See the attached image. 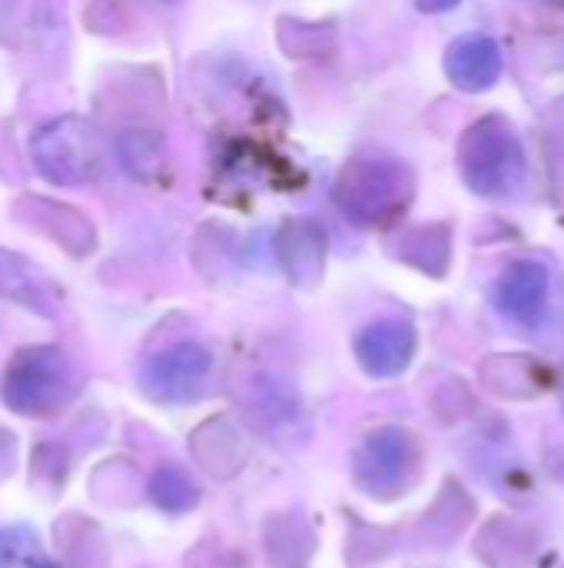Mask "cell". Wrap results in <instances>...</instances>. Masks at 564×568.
<instances>
[{
	"mask_svg": "<svg viewBox=\"0 0 564 568\" xmlns=\"http://www.w3.org/2000/svg\"><path fill=\"white\" fill-rule=\"evenodd\" d=\"M80 386H83V373L63 349L30 346L7 363L0 396L13 413L53 416L76 399Z\"/></svg>",
	"mask_w": 564,
	"mask_h": 568,
	"instance_id": "6da1fadb",
	"label": "cell"
},
{
	"mask_svg": "<svg viewBox=\"0 0 564 568\" xmlns=\"http://www.w3.org/2000/svg\"><path fill=\"white\" fill-rule=\"evenodd\" d=\"M412 196V173L392 156H356L339 176L332 200L356 226H382L399 216Z\"/></svg>",
	"mask_w": 564,
	"mask_h": 568,
	"instance_id": "7a4b0ae2",
	"label": "cell"
},
{
	"mask_svg": "<svg viewBox=\"0 0 564 568\" xmlns=\"http://www.w3.org/2000/svg\"><path fill=\"white\" fill-rule=\"evenodd\" d=\"M459 170L472 193L509 196L525 180V150L505 116H482L459 143Z\"/></svg>",
	"mask_w": 564,
	"mask_h": 568,
	"instance_id": "3957f363",
	"label": "cell"
},
{
	"mask_svg": "<svg viewBox=\"0 0 564 568\" xmlns=\"http://www.w3.org/2000/svg\"><path fill=\"white\" fill-rule=\"evenodd\" d=\"M422 446L402 426H382L362 439L352 456V479L376 499H396L419 483Z\"/></svg>",
	"mask_w": 564,
	"mask_h": 568,
	"instance_id": "277c9868",
	"label": "cell"
},
{
	"mask_svg": "<svg viewBox=\"0 0 564 568\" xmlns=\"http://www.w3.org/2000/svg\"><path fill=\"white\" fill-rule=\"evenodd\" d=\"M37 170L60 186H80L103 173V153L96 133L80 116H60L37 130L30 143Z\"/></svg>",
	"mask_w": 564,
	"mask_h": 568,
	"instance_id": "5b68a950",
	"label": "cell"
},
{
	"mask_svg": "<svg viewBox=\"0 0 564 568\" xmlns=\"http://www.w3.org/2000/svg\"><path fill=\"white\" fill-rule=\"evenodd\" d=\"M213 369V356L199 343H176L163 353H156L143 373L140 386L156 403H189L203 393Z\"/></svg>",
	"mask_w": 564,
	"mask_h": 568,
	"instance_id": "8992f818",
	"label": "cell"
},
{
	"mask_svg": "<svg viewBox=\"0 0 564 568\" xmlns=\"http://www.w3.org/2000/svg\"><path fill=\"white\" fill-rule=\"evenodd\" d=\"M548 296H552V273L539 260H515L512 266L502 270L492 290L495 310L519 326L539 323L548 306Z\"/></svg>",
	"mask_w": 564,
	"mask_h": 568,
	"instance_id": "52a82bcc",
	"label": "cell"
},
{
	"mask_svg": "<svg viewBox=\"0 0 564 568\" xmlns=\"http://www.w3.org/2000/svg\"><path fill=\"white\" fill-rule=\"evenodd\" d=\"M416 329L406 320H379L369 323L356 336V359L376 379H392L409 369L416 356Z\"/></svg>",
	"mask_w": 564,
	"mask_h": 568,
	"instance_id": "ba28073f",
	"label": "cell"
},
{
	"mask_svg": "<svg viewBox=\"0 0 564 568\" xmlns=\"http://www.w3.org/2000/svg\"><path fill=\"white\" fill-rule=\"evenodd\" d=\"M276 256L296 286L312 290L322 280V266H326V230H322V223H316L309 216L283 223V230L276 236Z\"/></svg>",
	"mask_w": 564,
	"mask_h": 568,
	"instance_id": "9c48e42d",
	"label": "cell"
},
{
	"mask_svg": "<svg viewBox=\"0 0 564 568\" xmlns=\"http://www.w3.org/2000/svg\"><path fill=\"white\" fill-rule=\"evenodd\" d=\"M445 73L465 93H482L502 77V50L489 33H465L445 50Z\"/></svg>",
	"mask_w": 564,
	"mask_h": 568,
	"instance_id": "30bf717a",
	"label": "cell"
},
{
	"mask_svg": "<svg viewBox=\"0 0 564 568\" xmlns=\"http://www.w3.org/2000/svg\"><path fill=\"white\" fill-rule=\"evenodd\" d=\"M266 539V559L273 568H306L312 556V532L306 526L302 516L286 513V516H273L263 529Z\"/></svg>",
	"mask_w": 564,
	"mask_h": 568,
	"instance_id": "8fae6325",
	"label": "cell"
},
{
	"mask_svg": "<svg viewBox=\"0 0 564 568\" xmlns=\"http://www.w3.org/2000/svg\"><path fill=\"white\" fill-rule=\"evenodd\" d=\"M150 499L170 513V516H183L189 509H196L199 503V486L196 479L183 469V466H160L150 479Z\"/></svg>",
	"mask_w": 564,
	"mask_h": 568,
	"instance_id": "7c38bea8",
	"label": "cell"
},
{
	"mask_svg": "<svg viewBox=\"0 0 564 568\" xmlns=\"http://www.w3.org/2000/svg\"><path fill=\"white\" fill-rule=\"evenodd\" d=\"M449 230L445 226H419L412 233H406L402 246H399V256L409 260L412 266L432 273V276H442L445 266H449Z\"/></svg>",
	"mask_w": 564,
	"mask_h": 568,
	"instance_id": "4fadbf2b",
	"label": "cell"
},
{
	"mask_svg": "<svg viewBox=\"0 0 564 568\" xmlns=\"http://www.w3.org/2000/svg\"><path fill=\"white\" fill-rule=\"evenodd\" d=\"M120 156L133 176H150V170L160 163V140L146 130H133L120 140Z\"/></svg>",
	"mask_w": 564,
	"mask_h": 568,
	"instance_id": "5bb4252c",
	"label": "cell"
},
{
	"mask_svg": "<svg viewBox=\"0 0 564 568\" xmlns=\"http://www.w3.org/2000/svg\"><path fill=\"white\" fill-rule=\"evenodd\" d=\"M37 552V536L23 526L3 529L0 532V568L23 566Z\"/></svg>",
	"mask_w": 564,
	"mask_h": 568,
	"instance_id": "9a60e30c",
	"label": "cell"
},
{
	"mask_svg": "<svg viewBox=\"0 0 564 568\" xmlns=\"http://www.w3.org/2000/svg\"><path fill=\"white\" fill-rule=\"evenodd\" d=\"M13 463H17V446H13V436H10L7 429H0V479H3V476H10Z\"/></svg>",
	"mask_w": 564,
	"mask_h": 568,
	"instance_id": "2e32d148",
	"label": "cell"
},
{
	"mask_svg": "<svg viewBox=\"0 0 564 568\" xmlns=\"http://www.w3.org/2000/svg\"><path fill=\"white\" fill-rule=\"evenodd\" d=\"M419 7H422V10H432V13H439V10H452V7H459V0H419Z\"/></svg>",
	"mask_w": 564,
	"mask_h": 568,
	"instance_id": "e0dca14e",
	"label": "cell"
},
{
	"mask_svg": "<svg viewBox=\"0 0 564 568\" xmlns=\"http://www.w3.org/2000/svg\"><path fill=\"white\" fill-rule=\"evenodd\" d=\"M548 3H558V7H564V0H548Z\"/></svg>",
	"mask_w": 564,
	"mask_h": 568,
	"instance_id": "ac0fdd59",
	"label": "cell"
},
{
	"mask_svg": "<svg viewBox=\"0 0 564 568\" xmlns=\"http://www.w3.org/2000/svg\"><path fill=\"white\" fill-rule=\"evenodd\" d=\"M37 568H57V566H37Z\"/></svg>",
	"mask_w": 564,
	"mask_h": 568,
	"instance_id": "d6986e66",
	"label": "cell"
},
{
	"mask_svg": "<svg viewBox=\"0 0 564 568\" xmlns=\"http://www.w3.org/2000/svg\"><path fill=\"white\" fill-rule=\"evenodd\" d=\"M166 3H170V0H166Z\"/></svg>",
	"mask_w": 564,
	"mask_h": 568,
	"instance_id": "ffe728a7",
	"label": "cell"
}]
</instances>
